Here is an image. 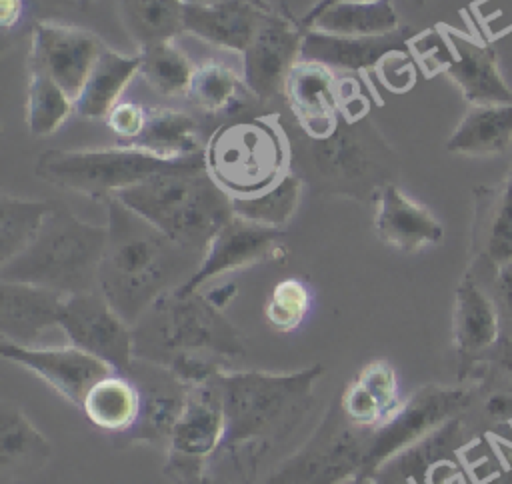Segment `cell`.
Segmentation results:
<instances>
[{
	"instance_id": "bcb514c9",
	"label": "cell",
	"mask_w": 512,
	"mask_h": 484,
	"mask_svg": "<svg viewBox=\"0 0 512 484\" xmlns=\"http://www.w3.org/2000/svg\"><path fill=\"white\" fill-rule=\"evenodd\" d=\"M416 4H424V2H428V0H414Z\"/></svg>"
},
{
	"instance_id": "e0dca14e",
	"label": "cell",
	"mask_w": 512,
	"mask_h": 484,
	"mask_svg": "<svg viewBox=\"0 0 512 484\" xmlns=\"http://www.w3.org/2000/svg\"><path fill=\"white\" fill-rule=\"evenodd\" d=\"M4 360L14 362L40 380H44L58 396L82 410L86 394L102 378L116 372L108 362L68 344V346H18L0 344Z\"/></svg>"
},
{
	"instance_id": "4316f807",
	"label": "cell",
	"mask_w": 512,
	"mask_h": 484,
	"mask_svg": "<svg viewBox=\"0 0 512 484\" xmlns=\"http://www.w3.org/2000/svg\"><path fill=\"white\" fill-rule=\"evenodd\" d=\"M52 458L50 440L16 402L0 404V480L20 482L38 474Z\"/></svg>"
},
{
	"instance_id": "836d02e7",
	"label": "cell",
	"mask_w": 512,
	"mask_h": 484,
	"mask_svg": "<svg viewBox=\"0 0 512 484\" xmlns=\"http://www.w3.org/2000/svg\"><path fill=\"white\" fill-rule=\"evenodd\" d=\"M254 94L226 64L206 60L194 68L186 100L208 114H238Z\"/></svg>"
},
{
	"instance_id": "4dcf8cb0",
	"label": "cell",
	"mask_w": 512,
	"mask_h": 484,
	"mask_svg": "<svg viewBox=\"0 0 512 484\" xmlns=\"http://www.w3.org/2000/svg\"><path fill=\"white\" fill-rule=\"evenodd\" d=\"M140 408V388L128 374L122 372H112L94 384L82 404L86 420L110 436L130 430L140 416Z\"/></svg>"
},
{
	"instance_id": "277c9868",
	"label": "cell",
	"mask_w": 512,
	"mask_h": 484,
	"mask_svg": "<svg viewBox=\"0 0 512 484\" xmlns=\"http://www.w3.org/2000/svg\"><path fill=\"white\" fill-rule=\"evenodd\" d=\"M222 310L202 290L162 296L132 328L134 356L166 368L184 358H206L222 366L242 360L244 336Z\"/></svg>"
},
{
	"instance_id": "d590c367",
	"label": "cell",
	"mask_w": 512,
	"mask_h": 484,
	"mask_svg": "<svg viewBox=\"0 0 512 484\" xmlns=\"http://www.w3.org/2000/svg\"><path fill=\"white\" fill-rule=\"evenodd\" d=\"M54 200H30L2 192L0 196V264L24 252L38 236Z\"/></svg>"
},
{
	"instance_id": "cb8c5ba5",
	"label": "cell",
	"mask_w": 512,
	"mask_h": 484,
	"mask_svg": "<svg viewBox=\"0 0 512 484\" xmlns=\"http://www.w3.org/2000/svg\"><path fill=\"white\" fill-rule=\"evenodd\" d=\"M226 434V418L220 396L212 382L190 386L186 406L172 430L168 456L208 464L220 450Z\"/></svg>"
},
{
	"instance_id": "9a60e30c",
	"label": "cell",
	"mask_w": 512,
	"mask_h": 484,
	"mask_svg": "<svg viewBox=\"0 0 512 484\" xmlns=\"http://www.w3.org/2000/svg\"><path fill=\"white\" fill-rule=\"evenodd\" d=\"M502 334L496 302L482 280L464 270L452 308V346L458 356L460 382H472Z\"/></svg>"
},
{
	"instance_id": "8fae6325",
	"label": "cell",
	"mask_w": 512,
	"mask_h": 484,
	"mask_svg": "<svg viewBox=\"0 0 512 484\" xmlns=\"http://www.w3.org/2000/svg\"><path fill=\"white\" fill-rule=\"evenodd\" d=\"M58 328L68 342L104 362L116 372H126L134 362V330L110 306L100 290L64 298Z\"/></svg>"
},
{
	"instance_id": "8992f818",
	"label": "cell",
	"mask_w": 512,
	"mask_h": 484,
	"mask_svg": "<svg viewBox=\"0 0 512 484\" xmlns=\"http://www.w3.org/2000/svg\"><path fill=\"white\" fill-rule=\"evenodd\" d=\"M114 198L198 256H204L214 234L234 216L232 196L206 168L154 176Z\"/></svg>"
},
{
	"instance_id": "7c38bea8",
	"label": "cell",
	"mask_w": 512,
	"mask_h": 484,
	"mask_svg": "<svg viewBox=\"0 0 512 484\" xmlns=\"http://www.w3.org/2000/svg\"><path fill=\"white\" fill-rule=\"evenodd\" d=\"M282 238V228L262 226L234 214L210 240L196 272L174 292L192 294L226 272L260 262H280L288 256Z\"/></svg>"
},
{
	"instance_id": "ab89813d",
	"label": "cell",
	"mask_w": 512,
	"mask_h": 484,
	"mask_svg": "<svg viewBox=\"0 0 512 484\" xmlns=\"http://www.w3.org/2000/svg\"><path fill=\"white\" fill-rule=\"evenodd\" d=\"M148 118V106L132 100H120L104 118L108 130L118 138L120 146H132L142 134Z\"/></svg>"
},
{
	"instance_id": "ba28073f",
	"label": "cell",
	"mask_w": 512,
	"mask_h": 484,
	"mask_svg": "<svg viewBox=\"0 0 512 484\" xmlns=\"http://www.w3.org/2000/svg\"><path fill=\"white\" fill-rule=\"evenodd\" d=\"M214 182L232 198L258 194L290 172V144L272 118H240L220 124L204 148Z\"/></svg>"
},
{
	"instance_id": "f546056e",
	"label": "cell",
	"mask_w": 512,
	"mask_h": 484,
	"mask_svg": "<svg viewBox=\"0 0 512 484\" xmlns=\"http://www.w3.org/2000/svg\"><path fill=\"white\" fill-rule=\"evenodd\" d=\"M132 146L162 158H188L204 154L206 142L202 140L200 122L190 112L154 106L148 108L146 126Z\"/></svg>"
},
{
	"instance_id": "2e32d148",
	"label": "cell",
	"mask_w": 512,
	"mask_h": 484,
	"mask_svg": "<svg viewBox=\"0 0 512 484\" xmlns=\"http://www.w3.org/2000/svg\"><path fill=\"white\" fill-rule=\"evenodd\" d=\"M304 28L278 12L268 14L242 52V80L258 102L284 92L292 66L300 60Z\"/></svg>"
},
{
	"instance_id": "ffe728a7",
	"label": "cell",
	"mask_w": 512,
	"mask_h": 484,
	"mask_svg": "<svg viewBox=\"0 0 512 484\" xmlns=\"http://www.w3.org/2000/svg\"><path fill=\"white\" fill-rule=\"evenodd\" d=\"M106 48L104 40L92 30L38 22L28 56L38 60L76 100L92 66Z\"/></svg>"
},
{
	"instance_id": "1f68e13d",
	"label": "cell",
	"mask_w": 512,
	"mask_h": 484,
	"mask_svg": "<svg viewBox=\"0 0 512 484\" xmlns=\"http://www.w3.org/2000/svg\"><path fill=\"white\" fill-rule=\"evenodd\" d=\"M400 28L392 0H346L322 10L306 30L340 36H378Z\"/></svg>"
},
{
	"instance_id": "9c48e42d",
	"label": "cell",
	"mask_w": 512,
	"mask_h": 484,
	"mask_svg": "<svg viewBox=\"0 0 512 484\" xmlns=\"http://www.w3.org/2000/svg\"><path fill=\"white\" fill-rule=\"evenodd\" d=\"M478 390V382H458L456 386L426 384L412 392L382 426L370 432L364 466L354 482H368L390 460L466 414L474 406Z\"/></svg>"
},
{
	"instance_id": "7bdbcfd3",
	"label": "cell",
	"mask_w": 512,
	"mask_h": 484,
	"mask_svg": "<svg viewBox=\"0 0 512 484\" xmlns=\"http://www.w3.org/2000/svg\"><path fill=\"white\" fill-rule=\"evenodd\" d=\"M174 482H176V484H228V482H224V480H220V478H216V476L208 474V472H206V468H202V470H194V472H188V474H184V476L176 478Z\"/></svg>"
},
{
	"instance_id": "5bb4252c",
	"label": "cell",
	"mask_w": 512,
	"mask_h": 484,
	"mask_svg": "<svg viewBox=\"0 0 512 484\" xmlns=\"http://www.w3.org/2000/svg\"><path fill=\"white\" fill-rule=\"evenodd\" d=\"M122 374H128L138 384L142 408L136 424L126 432L112 436V444L116 448L138 444L156 446L168 452L172 430L186 406L188 386L182 384L166 366L142 358H134L130 368Z\"/></svg>"
},
{
	"instance_id": "d4e9b609",
	"label": "cell",
	"mask_w": 512,
	"mask_h": 484,
	"mask_svg": "<svg viewBox=\"0 0 512 484\" xmlns=\"http://www.w3.org/2000/svg\"><path fill=\"white\" fill-rule=\"evenodd\" d=\"M336 402L352 426L368 432L376 430L402 404L396 368L384 358L370 360L346 384Z\"/></svg>"
},
{
	"instance_id": "ac0fdd59",
	"label": "cell",
	"mask_w": 512,
	"mask_h": 484,
	"mask_svg": "<svg viewBox=\"0 0 512 484\" xmlns=\"http://www.w3.org/2000/svg\"><path fill=\"white\" fill-rule=\"evenodd\" d=\"M512 262V166L496 186L472 192L470 260L466 270L488 276Z\"/></svg>"
},
{
	"instance_id": "74e56055",
	"label": "cell",
	"mask_w": 512,
	"mask_h": 484,
	"mask_svg": "<svg viewBox=\"0 0 512 484\" xmlns=\"http://www.w3.org/2000/svg\"><path fill=\"white\" fill-rule=\"evenodd\" d=\"M138 54L140 76L148 88L166 98L186 96L196 66L174 42L152 44L142 48Z\"/></svg>"
},
{
	"instance_id": "7a4b0ae2",
	"label": "cell",
	"mask_w": 512,
	"mask_h": 484,
	"mask_svg": "<svg viewBox=\"0 0 512 484\" xmlns=\"http://www.w3.org/2000/svg\"><path fill=\"white\" fill-rule=\"evenodd\" d=\"M282 128L290 144V170L314 194L374 202L384 186L398 184V152L368 114H342L336 128L318 138L304 134L292 120Z\"/></svg>"
},
{
	"instance_id": "4fadbf2b",
	"label": "cell",
	"mask_w": 512,
	"mask_h": 484,
	"mask_svg": "<svg viewBox=\"0 0 512 484\" xmlns=\"http://www.w3.org/2000/svg\"><path fill=\"white\" fill-rule=\"evenodd\" d=\"M424 38L434 44V62L460 88L468 104L512 102L494 46L482 44L458 30H434Z\"/></svg>"
},
{
	"instance_id": "8d00e7d4",
	"label": "cell",
	"mask_w": 512,
	"mask_h": 484,
	"mask_svg": "<svg viewBox=\"0 0 512 484\" xmlns=\"http://www.w3.org/2000/svg\"><path fill=\"white\" fill-rule=\"evenodd\" d=\"M304 190V182L292 170L286 172L276 184L270 188L242 198H232L234 214L272 228H282L294 216L300 196Z\"/></svg>"
},
{
	"instance_id": "e575fe53",
	"label": "cell",
	"mask_w": 512,
	"mask_h": 484,
	"mask_svg": "<svg viewBox=\"0 0 512 484\" xmlns=\"http://www.w3.org/2000/svg\"><path fill=\"white\" fill-rule=\"evenodd\" d=\"M74 110V98L52 78V74L28 56L26 86V126L36 136L58 130Z\"/></svg>"
},
{
	"instance_id": "b9f144b4",
	"label": "cell",
	"mask_w": 512,
	"mask_h": 484,
	"mask_svg": "<svg viewBox=\"0 0 512 484\" xmlns=\"http://www.w3.org/2000/svg\"><path fill=\"white\" fill-rule=\"evenodd\" d=\"M24 12V0H0V24L2 30H12Z\"/></svg>"
},
{
	"instance_id": "7dc6e473",
	"label": "cell",
	"mask_w": 512,
	"mask_h": 484,
	"mask_svg": "<svg viewBox=\"0 0 512 484\" xmlns=\"http://www.w3.org/2000/svg\"><path fill=\"white\" fill-rule=\"evenodd\" d=\"M508 456H510V460H512V448H508Z\"/></svg>"
},
{
	"instance_id": "f6af8a7d",
	"label": "cell",
	"mask_w": 512,
	"mask_h": 484,
	"mask_svg": "<svg viewBox=\"0 0 512 484\" xmlns=\"http://www.w3.org/2000/svg\"><path fill=\"white\" fill-rule=\"evenodd\" d=\"M184 2H188V4H212V2H220V0H184ZM248 2H252V4H256L264 10H274L268 0H248Z\"/></svg>"
},
{
	"instance_id": "d6986e66",
	"label": "cell",
	"mask_w": 512,
	"mask_h": 484,
	"mask_svg": "<svg viewBox=\"0 0 512 484\" xmlns=\"http://www.w3.org/2000/svg\"><path fill=\"white\" fill-rule=\"evenodd\" d=\"M282 98L292 122L312 138L332 132L344 114L342 80L320 62L300 58L286 78Z\"/></svg>"
},
{
	"instance_id": "5b68a950",
	"label": "cell",
	"mask_w": 512,
	"mask_h": 484,
	"mask_svg": "<svg viewBox=\"0 0 512 484\" xmlns=\"http://www.w3.org/2000/svg\"><path fill=\"white\" fill-rule=\"evenodd\" d=\"M108 226L80 220L64 202L54 200L34 242L0 264V280L50 288L64 296L98 290V274Z\"/></svg>"
},
{
	"instance_id": "30bf717a",
	"label": "cell",
	"mask_w": 512,
	"mask_h": 484,
	"mask_svg": "<svg viewBox=\"0 0 512 484\" xmlns=\"http://www.w3.org/2000/svg\"><path fill=\"white\" fill-rule=\"evenodd\" d=\"M370 432L352 426L336 398L312 436L262 484H346L364 466Z\"/></svg>"
},
{
	"instance_id": "44dd1931",
	"label": "cell",
	"mask_w": 512,
	"mask_h": 484,
	"mask_svg": "<svg viewBox=\"0 0 512 484\" xmlns=\"http://www.w3.org/2000/svg\"><path fill=\"white\" fill-rule=\"evenodd\" d=\"M372 204L374 232L390 248L414 254L442 242L444 226L440 220L424 204L404 194L398 184L384 186Z\"/></svg>"
},
{
	"instance_id": "60d3db41",
	"label": "cell",
	"mask_w": 512,
	"mask_h": 484,
	"mask_svg": "<svg viewBox=\"0 0 512 484\" xmlns=\"http://www.w3.org/2000/svg\"><path fill=\"white\" fill-rule=\"evenodd\" d=\"M476 278L482 280L490 290L500 314L502 330H512V262L488 276H476Z\"/></svg>"
},
{
	"instance_id": "484cf974",
	"label": "cell",
	"mask_w": 512,
	"mask_h": 484,
	"mask_svg": "<svg viewBox=\"0 0 512 484\" xmlns=\"http://www.w3.org/2000/svg\"><path fill=\"white\" fill-rule=\"evenodd\" d=\"M248 0H220L212 4H184V32L214 46L244 52L268 14Z\"/></svg>"
},
{
	"instance_id": "d6a6232c",
	"label": "cell",
	"mask_w": 512,
	"mask_h": 484,
	"mask_svg": "<svg viewBox=\"0 0 512 484\" xmlns=\"http://www.w3.org/2000/svg\"><path fill=\"white\" fill-rule=\"evenodd\" d=\"M184 0H116L126 34L142 48L184 32Z\"/></svg>"
},
{
	"instance_id": "83f0119b",
	"label": "cell",
	"mask_w": 512,
	"mask_h": 484,
	"mask_svg": "<svg viewBox=\"0 0 512 484\" xmlns=\"http://www.w3.org/2000/svg\"><path fill=\"white\" fill-rule=\"evenodd\" d=\"M512 144V102L470 104L446 140V150L458 156H498Z\"/></svg>"
},
{
	"instance_id": "52a82bcc",
	"label": "cell",
	"mask_w": 512,
	"mask_h": 484,
	"mask_svg": "<svg viewBox=\"0 0 512 484\" xmlns=\"http://www.w3.org/2000/svg\"><path fill=\"white\" fill-rule=\"evenodd\" d=\"M206 168L204 154L188 158H162L134 146L98 150H46L34 164V174L58 188L108 200L118 192L154 176Z\"/></svg>"
},
{
	"instance_id": "603a6c76",
	"label": "cell",
	"mask_w": 512,
	"mask_h": 484,
	"mask_svg": "<svg viewBox=\"0 0 512 484\" xmlns=\"http://www.w3.org/2000/svg\"><path fill=\"white\" fill-rule=\"evenodd\" d=\"M64 298V294L44 286L0 280L2 342L34 346L46 330L58 326Z\"/></svg>"
},
{
	"instance_id": "f35d334b",
	"label": "cell",
	"mask_w": 512,
	"mask_h": 484,
	"mask_svg": "<svg viewBox=\"0 0 512 484\" xmlns=\"http://www.w3.org/2000/svg\"><path fill=\"white\" fill-rule=\"evenodd\" d=\"M312 306V290L300 278H284L274 284L264 304V318L276 332L300 328Z\"/></svg>"
},
{
	"instance_id": "7402d4cb",
	"label": "cell",
	"mask_w": 512,
	"mask_h": 484,
	"mask_svg": "<svg viewBox=\"0 0 512 484\" xmlns=\"http://www.w3.org/2000/svg\"><path fill=\"white\" fill-rule=\"evenodd\" d=\"M410 36L412 32L406 26L378 36H340L320 30H304L300 58L320 62L332 70L370 72L384 58L402 52Z\"/></svg>"
},
{
	"instance_id": "ee69618b",
	"label": "cell",
	"mask_w": 512,
	"mask_h": 484,
	"mask_svg": "<svg viewBox=\"0 0 512 484\" xmlns=\"http://www.w3.org/2000/svg\"><path fill=\"white\" fill-rule=\"evenodd\" d=\"M336 2H346V0H316L306 12H304V16L300 18V26L306 30V26L322 12V10H326L328 6H332V4H336Z\"/></svg>"
},
{
	"instance_id": "3957f363",
	"label": "cell",
	"mask_w": 512,
	"mask_h": 484,
	"mask_svg": "<svg viewBox=\"0 0 512 484\" xmlns=\"http://www.w3.org/2000/svg\"><path fill=\"white\" fill-rule=\"evenodd\" d=\"M322 374V364L296 372L220 370L210 380L226 418V434L216 454L236 456L244 450L264 454L276 440L288 436L310 410L314 384Z\"/></svg>"
},
{
	"instance_id": "f1b7e54d",
	"label": "cell",
	"mask_w": 512,
	"mask_h": 484,
	"mask_svg": "<svg viewBox=\"0 0 512 484\" xmlns=\"http://www.w3.org/2000/svg\"><path fill=\"white\" fill-rule=\"evenodd\" d=\"M140 74V54L128 56L106 48L92 66L80 94L74 100L78 116L96 120L106 118L120 102L122 92Z\"/></svg>"
},
{
	"instance_id": "6da1fadb",
	"label": "cell",
	"mask_w": 512,
	"mask_h": 484,
	"mask_svg": "<svg viewBox=\"0 0 512 484\" xmlns=\"http://www.w3.org/2000/svg\"><path fill=\"white\" fill-rule=\"evenodd\" d=\"M108 240L98 290L132 328L162 296L180 288L202 256L186 250L118 198H108Z\"/></svg>"
}]
</instances>
